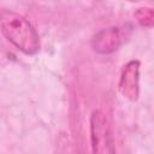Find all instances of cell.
Returning <instances> with one entry per match:
<instances>
[{
    "instance_id": "obj_2",
    "label": "cell",
    "mask_w": 154,
    "mask_h": 154,
    "mask_svg": "<svg viewBox=\"0 0 154 154\" xmlns=\"http://www.w3.org/2000/svg\"><path fill=\"white\" fill-rule=\"evenodd\" d=\"M90 142L93 154H116L112 128L101 109L93 111L90 116Z\"/></svg>"
},
{
    "instance_id": "obj_1",
    "label": "cell",
    "mask_w": 154,
    "mask_h": 154,
    "mask_svg": "<svg viewBox=\"0 0 154 154\" xmlns=\"http://www.w3.org/2000/svg\"><path fill=\"white\" fill-rule=\"evenodd\" d=\"M2 35L25 54H35L40 49V37L31 23L23 16L4 10L0 13Z\"/></svg>"
},
{
    "instance_id": "obj_3",
    "label": "cell",
    "mask_w": 154,
    "mask_h": 154,
    "mask_svg": "<svg viewBox=\"0 0 154 154\" xmlns=\"http://www.w3.org/2000/svg\"><path fill=\"white\" fill-rule=\"evenodd\" d=\"M123 42V35L119 28L111 26L97 31L93 40L91 47L99 54H109L119 48Z\"/></svg>"
},
{
    "instance_id": "obj_5",
    "label": "cell",
    "mask_w": 154,
    "mask_h": 154,
    "mask_svg": "<svg viewBox=\"0 0 154 154\" xmlns=\"http://www.w3.org/2000/svg\"><path fill=\"white\" fill-rule=\"evenodd\" d=\"M136 16L142 25L148 26L149 25L148 22H150V25H154V11L152 8H140Z\"/></svg>"
},
{
    "instance_id": "obj_4",
    "label": "cell",
    "mask_w": 154,
    "mask_h": 154,
    "mask_svg": "<svg viewBox=\"0 0 154 154\" xmlns=\"http://www.w3.org/2000/svg\"><path fill=\"white\" fill-rule=\"evenodd\" d=\"M138 82H140V61H129L122 72L119 90L122 95L131 101H136L138 97Z\"/></svg>"
}]
</instances>
